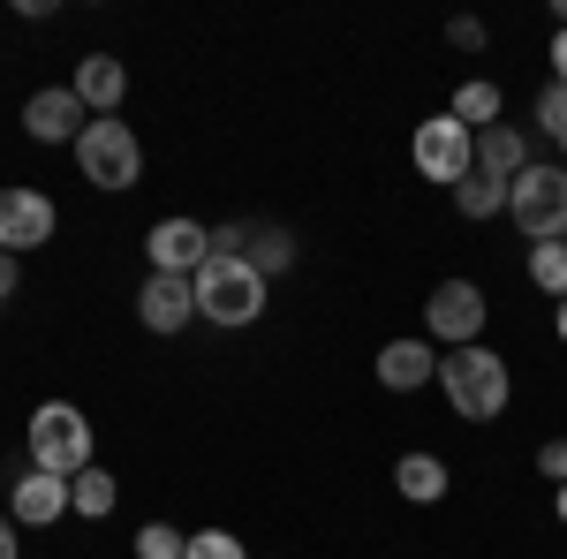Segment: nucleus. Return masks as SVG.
I'll return each mask as SVG.
<instances>
[{"mask_svg": "<svg viewBox=\"0 0 567 559\" xmlns=\"http://www.w3.org/2000/svg\"><path fill=\"white\" fill-rule=\"evenodd\" d=\"M439 386H446V408L462 416V424H492V416H507V401H515V379H507V355H492V348H446L439 355Z\"/></svg>", "mask_w": 567, "mask_h": 559, "instance_id": "nucleus-1", "label": "nucleus"}, {"mask_svg": "<svg viewBox=\"0 0 567 559\" xmlns=\"http://www.w3.org/2000/svg\"><path fill=\"white\" fill-rule=\"evenodd\" d=\"M189 288H197V318H205V325L243 333V325H258V318H265V280L243 258H219V250H213V258L189 272Z\"/></svg>", "mask_w": 567, "mask_h": 559, "instance_id": "nucleus-2", "label": "nucleus"}, {"mask_svg": "<svg viewBox=\"0 0 567 559\" xmlns=\"http://www.w3.org/2000/svg\"><path fill=\"white\" fill-rule=\"evenodd\" d=\"M23 446H31V469L45 476H84L91 469V424L76 401H45L39 416L23 424Z\"/></svg>", "mask_w": 567, "mask_h": 559, "instance_id": "nucleus-3", "label": "nucleus"}, {"mask_svg": "<svg viewBox=\"0 0 567 559\" xmlns=\"http://www.w3.org/2000/svg\"><path fill=\"white\" fill-rule=\"evenodd\" d=\"M507 219L523 227L529 242H567V167H537L529 159L507 182Z\"/></svg>", "mask_w": 567, "mask_h": 559, "instance_id": "nucleus-4", "label": "nucleus"}, {"mask_svg": "<svg viewBox=\"0 0 567 559\" xmlns=\"http://www.w3.org/2000/svg\"><path fill=\"white\" fill-rule=\"evenodd\" d=\"M76 167H84L91 189H114V197H122V189L144 182V144H136L130 122L106 114V122H91V130L76 136Z\"/></svg>", "mask_w": 567, "mask_h": 559, "instance_id": "nucleus-5", "label": "nucleus"}, {"mask_svg": "<svg viewBox=\"0 0 567 559\" xmlns=\"http://www.w3.org/2000/svg\"><path fill=\"white\" fill-rule=\"evenodd\" d=\"M484 318H492V302H484L477 280H439L432 302H424V333H432V348H477Z\"/></svg>", "mask_w": 567, "mask_h": 559, "instance_id": "nucleus-6", "label": "nucleus"}, {"mask_svg": "<svg viewBox=\"0 0 567 559\" xmlns=\"http://www.w3.org/2000/svg\"><path fill=\"white\" fill-rule=\"evenodd\" d=\"M409 159L424 182H462V174H477V136L462 130L454 114H432V122H416V144H409Z\"/></svg>", "mask_w": 567, "mask_h": 559, "instance_id": "nucleus-7", "label": "nucleus"}, {"mask_svg": "<svg viewBox=\"0 0 567 559\" xmlns=\"http://www.w3.org/2000/svg\"><path fill=\"white\" fill-rule=\"evenodd\" d=\"M53 227H61V213H53V197H45V189H0V250H8V258L45 250V242H53Z\"/></svg>", "mask_w": 567, "mask_h": 559, "instance_id": "nucleus-8", "label": "nucleus"}, {"mask_svg": "<svg viewBox=\"0 0 567 559\" xmlns=\"http://www.w3.org/2000/svg\"><path fill=\"white\" fill-rule=\"evenodd\" d=\"M144 250H152V272H175V280H189L197 265L213 258V235H205L197 219L175 213V219H159V227L144 235Z\"/></svg>", "mask_w": 567, "mask_h": 559, "instance_id": "nucleus-9", "label": "nucleus"}, {"mask_svg": "<svg viewBox=\"0 0 567 559\" xmlns=\"http://www.w3.org/2000/svg\"><path fill=\"white\" fill-rule=\"evenodd\" d=\"M136 318H144V333H182V325L197 318V288L175 280V272H144V288H136Z\"/></svg>", "mask_w": 567, "mask_h": 559, "instance_id": "nucleus-10", "label": "nucleus"}, {"mask_svg": "<svg viewBox=\"0 0 567 559\" xmlns=\"http://www.w3.org/2000/svg\"><path fill=\"white\" fill-rule=\"evenodd\" d=\"M23 130L39 136V144H76V136L91 130V122H84V99H76L69 84L31 91V99H23Z\"/></svg>", "mask_w": 567, "mask_h": 559, "instance_id": "nucleus-11", "label": "nucleus"}, {"mask_svg": "<svg viewBox=\"0 0 567 559\" xmlns=\"http://www.w3.org/2000/svg\"><path fill=\"white\" fill-rule=\"evenodd\" d=\"M8 515H16V529H53L61 515H76V507H69V476L23 469V484L8 491Z\"/></svg>", "mask_w": 567, "mask_h": 559, "instance_id": "nucleus-12", "label": "nucleus"}, {"mask_svg": "<svg viewBox=\"0 0 567 559\" xmlns=\"http://www.w3.org/2000/svg\"><path fill=\"white\" fill-rule=\"evenodd\" d=\"M69 91L84 99V114H99V122H106V114L130 99V69H122L114 53H84V61H76V76H69Z\"/></svg>", "mask_w": 567, "mask_h": 559, "instance_id": "nucleus-13", "label": "nucleus"}, {"mask_svg": "<svg viewBox=\"0 0 567 559\" xmlns=\"http://www.w3.org/2000/svg\"><path fill=\"white\" fill-rule=\"evenodd\" d=\"M379 386H386V393L439 386V348L432 341H386V348H379Z\"/></svg>", "mask_w": 567, "mask_h": 559, "instance_id": "nucleus-14", "label": "nucleus"}, {"mask_svg": "<svg viewBox=\"0 0 567 559\" xmlns=\"http://www.w3.org/2000/svg\"><path fill=\"white\" fill-rule=\"evenodd\" d=\"M523 167H529V136H523V130H507V122L477 130V174H492V182H515Z\"/></svg>", "mask_w": 567, "mask_h": 559, "instance_id": "nucleus-15", "label": "nucleus"}, {"mask_svg": "<svg viewBox=\"0 0 567 559\" xmlns=\"http://www.w3.org/2000/svg\"><path fill=\"white\" fill-rule=\"evenodd\" d=\"M393 484H401V499H409V507H439L454 476H446L439 454H401V462H393Z\"/></svg>", "mask_w": 567, "mask_h": 559, "instance_id": "nucleus-16", "label": "nucleus"}, {"mask_svg": "<svg viewBox=\"0 0 567 559\" xmlns=\"http://www.w3.org/2000/svg\"><path fill=\"white\" fill-rule=\"evenodd\" d=\"M499 106H507V99H499V84H492V76H470V84L454 91V106H446V114L477 136V130H492V122H499Z\"/></svg>", "mask_w": 567, "mask_h": 559, "instance_id": "nucleus-17", "label": "nucleus"}, {"mask_svg": "<svg viewBox=\"0 0 567 559\" xmlns=\"http://www.w3.org/2000/svg\"><path fill=\"white\" fill-rule=\"evenodd\" d=\"M69 507H76V515H84V521L114 515V507H122V484H114V476H106V469H99V462H91L84 476H69Z\"/></svg>", "mask_w": 567, "mask_h": 559, "instance_id": "nucleus-18", "label": "nucleus"}, {"mask_svg": "<svg viewBox=\"0 0 567 559\" xmlns=\"http://www.w3.org/2000/svg\"><path fill=\"white\" fill-rule=\"evenodd\" d=\"M454 213H462V219L507 213V182H492V174H462V182H454Z\"/></svg>", "mask_w": 567, "mask_h": 559, "instance_id": "nucleus-19", "label": "nucleus"}, {"mask_svg": "<svg viewBox=\"0 0 567 559\" xmlns=\"http://www.w3.org/2000/svg\"><path fill=\"white\" fill-rule=\"evenodd\" d=\"M529 288L567 302V242H529Z\"/></svg>", "mask_w": 567, "mask_h": 559, "instance_id": "nucleus-20", "label": "nucleus"}, {"mask_svg": "<svg viewBox=\"0 0 567 559\" xmlns=\"http://www.w3.org/2000/svg\"><path fill=\"white\" fill-rule=\"evenodd\" d=\"M130 545H136V559H182V552H189V537H182L175 521H144Z\"/></svg>", "mask_w": 567, "mask_h": 559, "instance_id": "nucleus-21", "label": "nucleus"}, {"mask_svg": "<svg viewBox=\"0 0 567 559\" xmlns=\"http://www.w3.org/2000/svg\"><path fill=\"white\" fill-rule=\"evenodd\" d=\"M537 130L553 136V144H567V91H560V84L537 91Z\"/></svg>", "mask_w": 567, "mask_h": 559, "instance_id": "nucleus-22", "label": "nucleus"}, {"mask_svg": "<svg viewBox=\"0 0 567 559\" xmlns=\"http://www.w3.org/2000/svg\"><path fill=\"white\" fill-rule=\"evenodd\" d=\"M182 559H250V552H243V537H227V529H197Z\"/></svg>", "mask_w": 567, "mask_h": 559, "instance_id": "nucleus-23", "label": "nucleus"}, {"mask_svg": "<svg viewBox=\"0 0 567 559\" xmlns=\"http://www.w3.org/2000/svg\"><path fill=\"white\" fill-rule=\"evenodd\" d=\"M537 476H545V484H567V438H545V446H537Z\"/></svg>", "mask_w": 567, "mask_h": 559, "instance_id": "nucleus-24", "label": "nucleus"}, {"mask_svg": "<svg viewBox=\"0 0 567 559\" xmlns=\"http://www.w3.org/2000/svg\"><path fill=\"white\" fill-rule=\"evenodd\" d=\"M446 39L462 45V53H477V45H484V23H477V15H454V23H446Z\"/></svg>", "mask_w": 567, "mask_h": 559, "instance_id": "nucleus-25", "label": "nucleus"}, {"mask_svg": "<svg viewBox=\"0 0 567 559\" xmlns=\"http://www.w3.org/2000/svg\"><path fill=\"white\" fill-rule=\"evenodd\" d=\"M545 61H553V84L567 91V31H553V53H545Z\"/></svg>", "mask_w": 567, "mask_h": 559, "instance_id": "nucleus-26", "label": "nucleus"}, {"mask_svg": "<svg viewBox=\"0 0 567 559\" xmlns=\"http://www.w3.org/2000/svg\"><path fill=\"white\" fill-rule=\"evenodd\" d=\"M0 559H23V545H16V515H0Z\"/></svg>", "mask_w": 567, "mask_h": 559, "instance_id": "nucleus-27", "label": "nucleus"}, {"mask_svg": "<svg viewBox=\"0 0 567 559\" xmlns=\"http://www.w3.org/2000/svg\"><path fill=\"white\" fill-rule=\"evenodd\" d=\"M16 296V258H8V250H0V302Z\"/></svg>", "mask_w": 567, "mask_h": 559, "instance_id": "nucleus-28", "label": "nucleus"}, {"mask_svg": "<svg viewBox=\"0 0 567 559\" xmlns=\"http://www.w3.org/2000/svg\"><path fill=\"white\" fill-rule=\"evenodd\" d=\"M553 333H560V341H567V302H560V310H553Z\"/></svg>", "mask_w": 567, "mask_h": 559, "instance_id": "nucleus-29", "label": "nucleus"}, {"mask_svg": "<svg viewBox=\"0 0 567 559\" xmlns=\"http://www.w3.org/2000/svg\"><path fill=\"white\" fill-rule=\"evenodd\" d=\"M553 515H560V521H567V484H560V491H553Z\"/></svg>", "mask_w": 567, "mask_h": 559, "instance_id": "nucleus-30", "label": "nucleus"}]
</instances>
